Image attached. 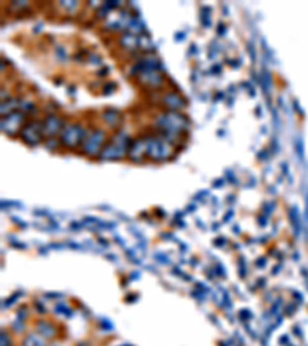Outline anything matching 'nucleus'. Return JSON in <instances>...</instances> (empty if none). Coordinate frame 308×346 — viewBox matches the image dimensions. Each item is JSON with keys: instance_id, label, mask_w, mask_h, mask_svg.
I'll return each mask as SVG.
<instances>
[{"instance_id": "obj_16", "label": "nucleus", "mask_w": 308, "mask_h": 346, "mask_svg": "<svg viewBox=\"0 0 308 346\" xmlns=\"http://www.w3.org/2000/svg\"><path fill=\"white\" fill-rule=\"evenodd\" d=\"M114 117H119V116H117V113H113V114H111V113H106V114H105V120H106L109 125H113V127L116 125V120H114Z\"/></svg>"}, {"instance_id": "obj_19", "label": "nucleus", "mask_w": 308, "mask_h": 346, "mask_svg": "<svg viewBox=\"0 0 308 346\" xmlns=\"http://www.w3.org/2000/svg\"><path fill=\"white\" fill-rule=\"evenodd\" d=\"M52 346H55V345H52Z\"/></svg>"}, {"instance_id": "obj_18", "label": "nucleus", "mask_w": 308, "mask_h": 346, "mask_svg": "<svg viewBox=\"0 0 308 346\" xmlns=\"http://www.w3.org/2000/svg\"><path fill=\"white\" fill-rule=\"evenodd\" d=\"M125 346H128V345H125Z\"/></svg>"}, {"instance_id": "obj_4", "label": "nucleus", "mask_w": 308, "mask_h": 346, "mask_svg": "<svg viewBox=\"0 0 308 346\" xmlns=\"http://www.w3.org/2000/svg\"><path fill=\"white\" fill-rule=\"evenodd\" d=\"M103 142H105V132L101 131V130H97L91 135L85 137V140H83V151H85L87 154H90V156L99 154L101 146H102Z\"/></svg>"}, {"instance_id": "obj_9", "label": "nucleus", "mask_w": 308, "mask_h": 346, "mask_svg": "<svg viewBox=\"0 0 308 346\" xmlns=\"http://www.w3.org/2000/svg\"><path fill=\"white\" fill-rule=\"evenodd\" d=\"M62 125H63V122H62L59 117L50 116V117L45 120V123H44V131H45V134H48V135H54V134H57V132L62 130Z\"/></svg>"}, {"instance_id": "obj_12", "label": "nucleus", "mask_w": 308, "mask_h": 346, "mask_svg": "<svg viewBox=\"0 0 308 346\" xmlns=\"http://www.w3.org/2000/svg\"><path fill=\"white\" fill-rule=\"evenodd\" d=\"M120 43L128 49H134L136 46H139V39L134 34H127L120 39Z\"/></svg>"}, {"instance_id": "obj_7", "label": "nucleus", "mask_w": 308, "mask_h": 346, "mask_svg": "<svg viewBox=\"0 0 308 346\" xmlns=\"http://www.w3.org/2000/svg\"><path fill=\"white\" fill-rule=\"evenodd\" d=\"M42 134H44V125H40L37 122H33L22 130V138L30 145H36L40 142Z\"/></svg>"}, {"instance_id": "obj_10", "label": "nucleus", "mask_w": 308, "mask_h": 346, "mask_svg": "<svg viewBox=\"0 0 308 346\" xmlns=\"http://www.w3.org/2000/svg\"><path fill=\"white\" fill-rule=\"evenodd\" d=\"M141 79L145 83H150V85H159L160 83V76L157 73H154L153 69H147L144 74H141Z\"/></svg>"}, {"instance_id": "obj_5", "label": "nucleus", "mask_w": 308, "mask_h": 346, "mask_svg": "<svg viewBox=\"0 0 308 346\" xmlns=\"http://www.w3.org/2000/svg\"><path fill=\"white\" fill-rule=\"evenodd\" d=\"M83 134H85V131H83L80 125H69V127H66L62 132V142L63 145L71 146V148L77 146L80 140H83Z\"/></svg>"}, {"instance_id": "obj_11", "label": "nucleus", "mask_w": 308, "mask_h": 346, "mask_svg": "<svg viewBox=\"0 0 308 346\" xmlns=\"http://www.w3.org/2000/svg\"><path fill=\"white\" fill-rule=\"evenodd\" d=\"M23 346H45V339L40 334H30L23 340Z\"/></svg>"}, {"instance_id": "obj_17", "label": "nucleus", "mask_w": 308, "mask_h": 346, "mask_svg": "<svg viewBox=\"0 0 308 346\" xmlns=\"http://www.w3.org/2000/svg\"><path fill=\"white\" fill-rule=\"evenodd\" d=\"M0 339H2V346H11L9 337H8V334H6L5 331L2 332V336H0Z\"/></svg>"}, {"instance_id": "obj_6", "label": "nucleus", "mask_w": 308, "mask_h": 346, "mask_svg": "<svg viewBox=\"0 0 308 346\" xmlns=\"http://www.w3.org/2000/svg\"><path fill=\"white\" fill-rule=\"evenodd\" d=\"M22 123H23V113H20V111H12V113H9L6 117L2 119V131L14 135L22 127Z\"/></svg>"}, {"instance_id": "obj_8", "label": "nucleus", "mask_w": 308, "mask_h": 346, "mask_svg": "<svg viewBox=\"0 0 308 346\" xmlns=\"http://www.w3.org/2000/svg\"><path fill=\"white\" fill-rule=\"evenodd\" d=\"M128 154L133 160H141L145 156V138H137L130 145Z\"/></svg>"}, {"instance_id": "obj_13", "label": "nucleus", "mask_w": 308, "mask_h": 346, "mask_svg": "<svg viewBox=\"0 0 308 346\" xmlns=\"http://www.w3.org/2000/svg\"><path fill=\"white\" fill-rule=\"evenodd\" d=\"M163 102H165V105L171 106V108H180V106H184V102H182V99H180L179 95H176V94H168V95H165Z\"/></svg>"}, {"instance_id": "obj_14", "label": "nucleus", "mask_w": 308, "mask_h": 346, "mask_svg": "<svg viewBox=\"0 0 308 346\" xmlns=\"http://www.w3.org/2000/svg\"><path fill=\"white\" fill-rule=\"evenodd\" d=\"M37 329H39V334L44 336V337H52L54 332H55V329L50 323H47V322H40L37 325Z\"/></svg>"}, {"instance_id": "obj_15", "label": "nucleus", "mask_w": 308, "mask_h": 346, "mask_svg": "<svg viewBox=\"0 0 308 346\" xmlns=\"http://www.w3.org/2000/svg\"><path fill=\"white\" fill-rule=\"evenodd\" d=\"M290 218L293 221V228H295L296 234H299V229H301V220H299V213H298V208L293 206L291 211H290Z\"/></svg>"}, {"instance_id": "obj_1", "label": "nucleus", "mask_w": 308, "mask_h": 346, "mask_svg": "<svg viewBox=\"0 0 308 346\" xmlns=\"http://www.w3.org/2000/svg\"><path fill=\"white\" fill-rule=\"evenodd\" d=\"M130 151V140L125 134H117L113 137L108 145H105L101 151V159L108 160V159H120Z\"/></svg>"}, {"instance_id": "obj_2", "label": "nucleus", "mask_w": 308, "mask_h": 346, "mask_svg": "<svg viewBox=\"0 0 308 346\" xmlns=\"http://www.w3.org/2000/svg\"><path fill=\"white\" fill-rule=\"evenodd\" d=\"M157 125L168 132H180L188 130L190 122L180 113H165L157 117Z\"/></svg>"}, {"instance_id": "obj_3", "label": "nucleus", "mask_w": 308, "mask_h": 346, "mask_svg": "<svg viewBox=\"0 0 308 346\" xmlns=\"http://www.w3.org/2000/svg\"><path fill=\"white\" fill-rule=\"evenodd\" d=\"M171 148L165 142L159 140V138L145 137V156L154 160H165L171 157Z\"/></svg>"}]
</instances>
